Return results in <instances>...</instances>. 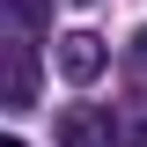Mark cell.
<instances>
[{"label":"cell","instance_id":"obj_1","mask_svg":"<svg viewBox=\"0 0 147 147\" xmlns=\"http://www.w3.org/2000/svg\"><path fill=\"white\" fill-rule=\"evenodd\" d=\"M0 103H37V44L0 37Z\"/></svg>","mask_w":147,"mask_h":147},{"label":"cell","instance_id":"obj_2","mask_svg":"<svg viewBox=\"0 0 147 147\" xmlns=\"http://www.w3.org/2000/svg\"><path fill=\"white\" fill-rule=\"evenodd\" d=\"M59 74H66L74 88H88L96 74H103V37L96 30H66L59 37Z\"/></svg>","mask_w":147,"mask_h":147},{"label":"cell","instance_id":"obj_3","mask_svg":"<svg viewBox=\"0 0 147 147\" xmlns=\"http://www.w3.org/2000/svg\"><path fill=\"white\" fill-rule=\"evenodd\" d=\"M59 147H118V125H110V110L74 103L66 118H59Z\"/></svg>","mask_w":147,"mask_h":147},{"label":"cell","instance_id":"obj_4","mask_svg":"<svg viewBox=\"0 0 147 147\" xmlns=\"http://www.w3.org/2000/svg\"><path fill=\"white\" fill-rule=\"evenodd\" d=\"M44 22H52V7L44 0H0V37H44Z\"/></svg>","mask_w":147,"mask_h":147},{"label":"cell","instance_id":"obj_5","mask_svg":"<svg viewBox=\"0 0 147 147\" xmlns=\"http://www.w3.org/2000/svg\"><path fill=\"white\" fill-rule=\"evenodd\" d=\"M132 59H140V66H147V30H140V37H132Z\"/></svg>","mask_w":147,"mask_h":147},{"label":"cell","instance_id":"obj_6","mask_svg":"<svg viewBox=\"0 0 147 147\" xmlns=\"http://www.w3.org/2000/svg\"><path fill=\"white\" fill-rule=\"evenodd\" d=\"M0 147H22V140H15V132H0Z\"/></svg>","mask_w":147,"mask_h":147}]
</instances>
